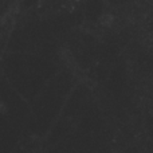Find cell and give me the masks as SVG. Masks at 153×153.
I'll return each instance as SVG.
<instances>
[]
</instances>
